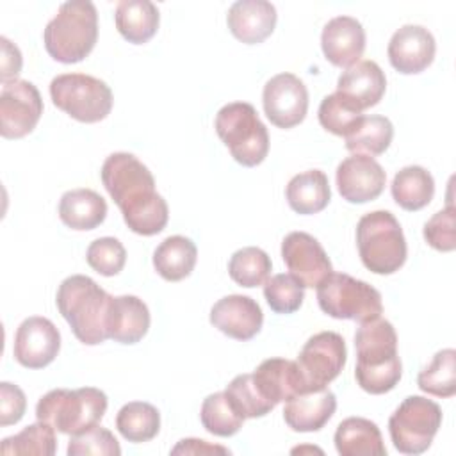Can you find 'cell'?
Returning <instances> with one entry per match:
<instances>
[{
	"instance_id": "obj_1",
	"label": "cell",
	"mask_w": 456,
	"mask_h": 456,
	"mask_svg": "<svg viewBox=\"0 0 456 456\" xmlns=\"http://www.w3.org/2000/svg\"><path fill=\"white\" fill-rule=\"evenodd\" d=\"M102 183L119 207L125 224L137 235L160 233L169 219L166 200L155 191L151 171L132 153L118 151L105 159Z\"/></svg>"
},
{
	"instance_id": "obj_37",
	"label": "cell",
	"mask_w": 456,
	"mask_h": 456,
	"mask_svg": "<svg viewBox=\"0 0 456 456\" xmlns=\"http://www.w3.org/2000/svg\"><path fill=\"white\" fill-rule=\"evenodd\" d=\"M226 395L233 408L244 419H256L274 410V404L267 401L253 381V374H239L226 385Z\"/></svg>"
},
{
	"instance_id": "obj_29",
	"label": "cell",
	"mask_w": 456,
	"mask_h": 456,
	"mask_svg": "<svg viewBox=\"0 0 456 456\" xmlns=\"http://www.w3.org/2000/svg\"><path fill=\"white\" fill-rule=\"evenodd\" d=\"M198 258L196 244L183 235H171L164 239L153 251V267L167 281H180L187 278Z\"/></svg>"
},
{
	"instance_id": "obj_12",
	"label": "cell",
	"mask_w": 456,
	"mask_h": 456,
	"mask_svg": "<svg viewBox=\"0 0 456 456\" xmlns=\"http://www.w3.org/2000/svg\"><path fill=\"white\" fill-rule=\"evenodd\" d=\"M43 114V100L28 80H11L0 93V134L5 139H21L30 134Z\"/></svg>"
},
{
	"instance_id": "obj_7",
	"label": "cell",
	"mask_w": 456,
	"mask_h": 456,
	"mask_svg": "<svg viewBox=\"0 0 456 456\" xmlns=\"http://www.w3.org/2000/svg\"><path fill=\"white\" fill-rule=\"evenodd\" d=\"M214 126L223 144L240 166L255 167L267 157L269 132L251 103H226L216 114Z\"/></svg>"
},
{
	"instance_id": "obj_33",
	"label": "cell",
	"mask_w": 456,
	"mask_h": 456,
	"mask_svg": "<svg viewBox=\"0 0 456 456\" xmlns=\"http://www.w3.org/2000/svg\"><path fill=\"white\" fill-rule=\"evenodd\" d=\"M417 385L429 395L452 397L456 394V351L452 347L438 351L419 372Z\"/></svg>"
},
{
	"instance_id": "obj_11",
	"label": "cell",
	"mask_w": 456,
	"mask_h": 456,
	"mask_svg": "<svg viewBox=\"0 0 456 456\" xmlns=\"http://www.w3.org/2000/svg\"><path fill=\"white\" fill-rule=\"evenodd\" d=\"M346 360L347 349L342 335L335 331H321L305 342L296 363L308 390H319L342 372Z\"/></svg>"
},
{
	"instance_id": "obj_42",
	"label": "cell",
	"mask_w": 456,
	"mask_h": 456,
	"mask_svg": "<svg viewBox=\"0 0 456 456\" xmlns=\"http://www.w3.org/2000/svg\"><path fill=\"white\" fill-rule=\"evenodd\" d=\"M426 242L442 253L454 251L456 248V208L449 201L445 208L433 214V217L424 224Z\"/></svg>"
},
{
	"instance_id": "obj_25",
	"label": "cell",
	"mask_w": 456,
	"mask_h": 456,
	"mask_svg": "<svg viewBox=\"0 0 456 456\" xmlns=\"http://www.w3.org/2000/svg\"><path fill=\"white\" fill-rule=\"evenodd\" d=\"M337 452L340 456H385L381 431L376 422L363 417L344 419L333 436Z\"/></svg>"
},
{
	"instance_id": "obj_15",
	"label": "cell",
	"mask_w": 456,
	"mask_h": 456,
	"mask_svg": "<svg viewBox=\"0 0 456 456\" xmlns=\"http://www.w3.org/2000/svg\"><path fill=\"white\" fill-rule=\"evenodd\" d=\"M281 258L303 287H317L331 271V262L321 242L306 232H290L281 242Z\"/></svg>"
},
{
	"instance_id": "obj_13",
	"label": "cell",
	"mask_w": 456,
	"mask_h": 456,
	"mask_svg": "<svg viewBox=\"0 0 456 456\" xmlns=\"http://www.w3.org/2000/svg\"><path fill=\"white\" fill-rule=\"evenodd\" d=\"M264 112L278 128L299 125L308 110V91L301 78L292 73H278L269 78L262 93Z\"/></svg>"
},
{
	"instance_id": "obj_8",
	"label": "cell",
	"mask_w": 456,
	"mask_h": 456,
	"mask_svg": "<svg viewBox=\"0 0 456 456\" xmlns=\"http://www.w3.org/2000/svg\"><path fill=\"white\" fill-rule=\"evenodd\" d=\"M317 303L333 319L365 322L381 317V294L363 280L346 273H330L317 285Z\"/></svg>"
},
{
	"instance_id": "obj_28",
	"label": "cell",
	"mask_w": 456,
	"mask_h": 456,
	"mask_svg": "<svg viewBox=\"0 0 456 456\" xmlns=\"http://www.w3.org/2000/svg\"><path fill=\"white\" fill-rule=\"evenodd\" d=\"M116 28L132 45L150 41L159 28V9L150 0H121L116 5Z\"/></svg>"
},
{
	"instance_id": "obj_39",
	"label": "cell",
	"mask_w": 456,
	"mask_h": 456,
	"mask_svg": "<svg viewBox=\"0 0 456 456\" xmlns=\"http://www.w3.org/2000/svg\"><path fill=\"white\" fill-rule=\"evenodd\" d=\"M264 297L273 312L292 314L299 310V306L303 305L305 287L290 273L274 274L267 278L264 283Z\"/></svg>"
},
{
	"instance_id": "obj_23",
	"label": "cell",
	"mask_w": 456,
	"mask_h": 456,
	"mask_svg": "<svg viewBox=\"0 0 456 456\" xmlns=\"http://www.w3.org/2000/svg\"><path fill=\"white\" fill-rule=\"evenodd\" d=\"M276 7L267 0H239L226 14L230 32L246 45L267 39L276 27Z\"/></svg>"
},
{
	"instance_id": "obj_19",
	"label": "cell",
	"mask_w": 456,
	"mask_h": 456,
	"mask_svg": "<svg viewBox=\"0 0 456 456\" xmlns=\"http://www.w3.org/2000/svg\"><path fill=\"white\" fill-rule=\"evenodd\" d=\"M321 48L333 66L349 68L363 55L365 30L353 16H335L322 28Z\"/></svg>"
},
{
	"instance_id": "obj_20",
	"label": "cell",
	"mask_w": 456,
	"mask_h": 456,
	"mask_svg": "<svg viewBox=\"0 0 456 456\" xmlns=\"http://www.w3.org/2000/svg\"><path fill=\"white\" fill-rule=\"evenodd\" d=\"M251 374L260 394L274 406L278 403H287L297 394L308 392L305 378L292 360L267 358Z\"/></svg>"
},
{
	"instance_id": "obj_5",
	"label": "cell",
	"mask_w": 456,
	"mask_h": 456,
	"mask_svg": "<svg viewBox=\"0 0 456 456\" xmlns=\"http://www.w3.org/2000/svg\"><path fill=\"white\" fill-rule=\"evenodd\" d=\"M356 246L362 264L374 274H394L408 255L403 228L388 210H374L360 217Z\"/></svg>"
},
{
	"instance_id": "obj_10",
	"label": "cell",
	"mask_w": 456,
	"mask_h": 456,
	"mask_svg": "<svg viewBox=\"0 0 456 456\" xmlns=\"http://www.w3.org/2000/svg\"><path fill=\"white\" fill-rule=\"evenodd\" d=\"M442 426V408L422 395H408L390 415L388 433L403 454H422Z\"/></svg>"
},
{
	"instance_id": "obj_21",
	"label": "cell",
	"mask_w": 456,
	"mask_h": 456,
	"mask_svg": "<svg viewBox=\"0 0 456 456\" xmlns=\"http://www.w3.org/2000/svg\"><path fill=\"white\" fill-rule=\"evenodd\" d=\"M337 410L335 394L324 387L294 395L285 403L283 419L292 431L312 433L322 429Z\"/></svg>"
},
{
	"instance_id": "obj_36",
	"label": "cell",
	"mask_w": 456,
	"mask_h": 456,
	"mask_svg": "<svg viewBox=\"0 0 456 456\" xmlns=\"http://www.w3.org/2000/svg\"><path fill=\"white\" fill-rule=\"evenodd\" d=\"M200 419L203 428L216 436H232L244 422V417L233 408L226 392L207 395L200 410Z\"/></svg>"
},
{
	"instance_id": "obj_32",
	"label": "cell",
	"mask_w": 456,
	"mask_h": 456,
	"mask_svg": "<svg viewBox=\"0 0 456 456\" xmlns=\"http://www.w3.org/2000/svg\"><path fill=\"white\" fill-rule=\"evenodd\" d=\"M394 137V125L385 116H362L358 125L344 137L346 148L362 155H381Z\"/></svg>"
},
{
	"instance_id": "obj_6",
	"label": "cell",
	"mask_w": 456,
	"mask_h": 456,
	"mask_svg": "<svg viewBox=\"0 0 456 456\" xmlns=\"http://www.w3.org/2000/svg\"><path fill=\"white\" fill-rule=\"evenodd\" d=\"M107 410V395L100 388H55L36 404V417L62 435H78L96 426Z\"/></svg>"
},
{
	"instance_id": "obj_41",
	"label": "cell",
	"mask_w": 456,
	"mask_h": 456,
	"mask_svg": "<svg viewBox=\"0 0 456 456\" xmlns=\"http://www.w3.org/2000/svg\"><path fill=\"white\" fill-rule=\"evenodd\" d=\"M68 454L69 456H119L121 447L116 440V436L102 426H93L87 431H82L78 435H71L68 444Z\"/></svg>"
},
{
	"instance_id": "obj_44",
	"label": "cell",
	"mask_w": 456,
	"mask_h": 456,
	"mask_svg": "<svg viewBox=\"0 0 456 456\" xmlns=\"http://www.w3.org/2000/svg\"><path fill=\"white\" fill-rule=\"evenodd\" d=\"M2 43V84L16 80V75L21 69V53L16 45H12L7 37H0Z\"/></svg>"
},
{
	"instance_id": "obj_16",
	"label": "cell",
	"mask_w": 456,
	"mask_h": 456,
	"mask_svg": "<svg viewBox=\"0 0 456 456\" xmlns=\"http://www.w3.org/2000/svg\"><path fill=\"white\" fill-rule=\"evenodd\" d=\"M335 180L337 189L346 201L367 203L383 192L387 173L372 157L353 153L337 166Z\"/></svg>"
},
{
	"instance_id": "obj_45",
	"label": "cell",
	"mask_w": 456,
	"mask_h": 456,
	"mask_svg": "<svg viewBox=\"0 0 456 456\" xmlns=\"http://www.w3.org/2000/svg\"><path fill=\"white\" fill-rule=\"evenodd\" d=\"M171 454H230V451L221 445H212L207 440L183 438L171 449Z\"/></svg>"
},
{
	"instance_id": "obj_18",
	"label": "cell",
	"mask_w": 456,
	"mask_h": 456,
	"mask_svg": "<svg viewBox=\"0 0 456 456\" xmlns=\"http://www.w3.org/2000/svg\"><path fill=\"white\" fill-rule=\"evenodd\" d=\"M210 322L226 337L244 342L262 330L264 314L253 297L230 294L214 303L210 310Z\"/></svg>"
},
{
	"instance_id": "obj_31",
	"label": "cell",
	"mask_w": 456,
	"mask_h": 456,
	"mask_svg": "<svg viewBox=\"0 0 456 456\" xmlns=\"http://www.w3.org/2000/svg\"><path fill=\"white\" fill-rule=\"evenodd\" d=\"M116 428L119 435L132 444L150 442L160 429V413L150 403L130 401L118 411Z\"/></svg>"
},
{
	"instance_id": "obj_40",
	"label": "cell",
	"mask_w": 456,
	"mask_h": 456,
	"mask_svg": "<svg viewBox=\"0 0 456 456\" xmlns=\"http://www.w3.org/2000/svg\"><path fill=\"white\" fill-rule=\"evenodd\" d=\"M86 260L93 271L102 276H116L126 262L125 246L114 237H100L93 240L86 251Z\"/></svg>"
},
{
	"instance_id": "obj_34",
	"label": "cell",
	"mask_w": 456,
	"mask_h": 456,
	"mask_svg": "<svg viewBox=\"0 0 456 456\" xmlns=\"http://www.w3.org/2000/svg\"><path fill=\"white\" fill-rule=\"evenodd\" d=\"M273 269L269 255L255 246H248L237 249L228 262V274L230 278L246 289L258 287L265 283Z\"/></svg>"
},
{
	"instance_id": "obj_14",
	"label": "cell",
	"mask_w": 456,
	"mask_h": 456,
	"mask_svg": "<svg viewBox=\"0 0 456 456\" xmlns=\"http://www.w3.org/2000/svg\"><path fill=\"white\" fill-rule=\"evenodd\" d=\"M61 349V333L55 324L39 315L27 317L14 335V358L27 369L50 365Z\"/></svg>"
},
{
	"instance_id": "obj_17",
	"label": "cell",
	"mask_w": 456,
	"mask_h": 456,
	"mask_svg": "<svg viewBox=\"0 0 456 456\" xmlns=\"http://www.w3.org/2000/svg\"><path fill=\"white\" fill-rule=\"evenodd\" d=\"M436 43L433 34L422 25H403L388 41V61L403 75L424 71L435 59Z\"/></svg>"
},
{
	"instance_id": "obj_22",
	"label": "cell",
	"mask_w": 456,
	"mask_h": 456,
	"mask_svg": "<svg viewBox=\"0 0 456 456\" xmlns=\"http://www.w3.org/2000/svg\"><path fill=\"white\" fill-rule=\"evenodd\" d=\"M385 73L374 61H358L356 64L346 68L337 80V93L358 110L378 105L385 94Z\"/></svg>"
},
{
	"instance_id": "obj_38",
	"label": "cell",
	"mask_w": 456,
	"mask_h": 456,
	"mask_svg": "<svg viewBox=\"0 0 456 456\" xmlns=\"http://www.w3.org/2000/svg\"><path fill=\"white\" fill-rule=\"evenodd\" d=\"M317 116L324 130L335 135L346 137L358 125L363 114L335 91L333 94H328L322 98Z\"/></svg>"
},
{
	"instance_id": "obj_9",
	"label": "cell",
	"mask_w": 456,
	"mask_h": 456,
	"mask_svg": "<svg viewBox=\"0 0 456 456\" xmlns=\"http://www.w3.org/2000/svg\"><path fill=\"white\" fill-rule=\"evenodd\" d=\"M50 98L57 109L80 123H98L112 110L110 87L86 73H62L50 82Z\"/></svg>"
},
{
	"instance_id": "obj_24",
	"label": "cell",
	"mask_w": 456,
	"mask_h": 456,
	"mask_svg": "<svg viewBox=\"0 0 456 456\" xmlns=\"http://www.w3.org/2000/svg\"><path fill=\"white\" fill-rule=\"evenodd\" d=\"M150 330V310L137 296H112L107 314V337L119 344H135Z\"/></svg>"
},
{
	"instance_id": "obj_27",
	"label": "cell",
	"mask_w": 456,
	"mask_h": 456,
	"mask_svg": "<svg viewBox=\"0 0 456 456\" xmlns=\"http://www.w3.org/2000/svg\"><path fill=\"white\" fill-rule=\"evenodd\" d=\"M289 207L301 214L312 216L326 208L331 200L328 176L321 169H308L290 178L285 189Z\"/></svg>"
},
{
	"instance_id": "obj_3",
	"label": "cell",
	"mask_w": 456,
	"mask_h": 456,
	"mask_svg": "<svg viewBox=\"0 0 456 456\" xmlns=\"http://www.w3.org/2000/svg\"><path fill=\"white\" fill-rule=\"evenodd\" d=\"M110 297L93 278L73 274L59 285L55 303L73 335L86 346H96L109 338L107 314Z\"/></svg>"
},
{
	"instance_id": "obj_26",
	"label": "cell",
	"mask_w": 456,
	"mask_h": 456,
	"mask_svg": "<svg viewBox=\"0 0 456 456\" xmlns=\"http://www.w3.org/2000/svg\"><path fill=\"white\" fill-rule=\"evenodd\" d=\"M59 217L71 230H94L107 217V203L91 189H73L61 196Z\"/></svg>"
},
{
	"instance_id": "obj_2",
	"label": "cell",
	"mask_w": 456,
	"mask_h": 456,
	"mask_svg": "<svg viewBox=\"0 0 456 456\" xmlns=\"http://www.w3.org/2000/svg\"><path fill=\"white\" fill-rule=\"evenodd\" d=\"M354 378L362 390L379 395L395 388L403 367L397 354V333L390 321L376 317L360 322L354 333Z\"/></svg>"
},
{
	"instance_id": "obj_35",
	"label": "cell",
	"mask_w": 456,
	"mask_h": 456,
	"mask_svg": "<svg viewBox=\"0 0 456 456\" xmlns=\"http://www.w3.org/2000/svg\"><path fill=\"white\" fill-rule=\"evenodd\" d=\"M57 451L55 429L37 420L23 428L18 435L7 436L2 440L0 452L2 454H37V456H53Z\"/></svg>"
},
{
	"instance_id": "obj_30",
	"label": "cell",
	"mask_w": 456,
	"mask_h": 456,
	"mask_svg": "<svg viewBox=\"0 0 456 456\" xmlns=\"http://www.w3.org/2000/svg\"><path fill=\"white\" fill-rule=\"evenodd\" d=\"M394 201L408 210L415 212L429 205L435 194V180L422 166H406L399 169L390 185Z\"/></svg>"
},
{
	"instance_id": "obj_4",
	"label": "cell",
	"mask_w": 456,
	"mask_h": 456,
	"mask_svg": "<svg viewBox=\"0 0 456 456\" xmlns=\"http://www.w3.org/2000/svg\"><path fill=\"white\" fill-rule=\"evenodd\" d=\"M98 39V12L89 0L64 2L43 32L48 55L62 64L84 61Z\"/></svg>"
},
{
	"instance_id": "obj_43",
	"label": "cell",
	"mask_w": 456,
	"mask_h": 456,
	"mask_svg": "<svg viewBox=\"0 0 456 456\" xmlns=\"http://www.w3.org/2000/svg\"><path fill=\"white\" fill-rule=\"evenodd\" d=\"M27 408V399L18 385L9 381L0 383V426H11L21 420Z\"/></svg>"
}]
</instances>
